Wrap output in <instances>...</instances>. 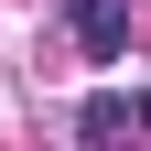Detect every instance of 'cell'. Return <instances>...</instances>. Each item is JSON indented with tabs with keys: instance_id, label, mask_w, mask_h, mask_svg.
<instances>
[{
	"instance_id": "6da1fadb",
	"label": "cell",
	"mask_w": 151,
	"mask_h": 151,
	"mask_svg": "<svg viewBox=\"0 0 151 151\" xmlns=\"http://www.w3.org/2000/svg\"><path fill=\"white\" fill-rule=\"evenodd\" d=\"M65 32L86 43V65H119L129 54V0H65Z\"/></svg>"
},
{
	"instance_id": "7a4b0ae2",
	"label": "cell",
	"mask_w": 151,
	"mask_h": 151,
	"mask_svg": "<svg viewBox=\"0 0 151 151\" xmlns=\"http://www.w3.org/2000/svg\"><path fill=\"white\" fill-rule=\"evenodd\" d=\"M119 129H129V97L119 86H97V97L76 108V140H119Z\"/></svg>"
},
{
	"instance_id": "3957f363",
	"label": "cell",
	"mask_w": 151,
	"mask_h": 151,
	"mask_svg": "<svg viewBox=\"0 0 151 151\" xmlns=\"http://www.w3.org/2000/svg\"><path fill=\"white\" fill-rule=\"evenodd\" d=\"M129 119H140V129H151V97H129Z\"/></svg>"
}]
</instances>
